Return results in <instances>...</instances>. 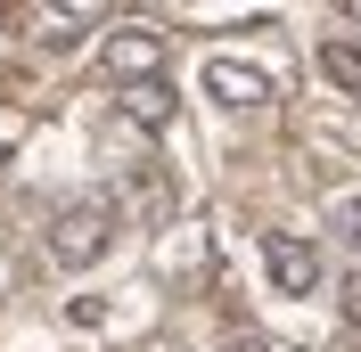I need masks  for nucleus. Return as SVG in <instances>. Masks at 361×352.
<instances>
[{"label": "nucleus", "mask_w": 361, "mask_h": 352, "mask_svg": "<svg viewBox=\"0 0 361 352\" xmlns=\"http://www.w3.org/2000/svg\"><path fill=\"white\" fill-rule=\"evenodd\" d=\"M107 246H115V197H82L49 221V263L58 270H90Z\"/></svg>", "instance_id": "1"}, {"label": "nucleus", "mask_w": 361, "mask_h": 352, "mask_svg": "<svg viewBox=\"0 0 361 352\" xmlns=\"http://www.w3.org/2000/svg\"><path fill=\"white\" fill-rule=\"evenodd\" d=\"M99 66L115 74V82H157L164 74V33H148V25H115L107 42H99Z\"/></svg>", "instance_id": "2"}, {"label": "nucleus", "mask_w": 361, "mask_h": 352, "mask_svg": "<svg viewBox=\"0 0 361 352\" xmlns=\"http://www.w3.org/2000/svg\"><path fill=\"white\" fill-rule=\"evenodd\" d=\"M205 99H222V107H271L279 82L263 66H247V58H205Z\"/></svg>", "instance_id": "3"}, {"label": "nucleus", "mask_w": 361, "mask_h": 352, "mask_svg": "<svg viewBox=\"0 0 361 352\" xmlns=\"http://www.w3.org/2000/svg\"><path fill=\"white\" fill-rule=\"evenodd\" d=\"M263 270H271L279 295H312V287H320V254L304 238H263Z\"/></svg>", "instance_id": "4"}, {"label": "nucleus", "mask_w": 361, "mask_h": 352, "mask_svg": "<svg viewBox=\"0 0 361 352\" xmlns=\"http://www.w3.org/2000/svg\"><path fill=\"white\" fill-rule=\"evenodd\" d=\"M123 115H132L140 132H164V123L180 115V99H173V82L157 74V82H132V90H123Z\"/></svg>", "instance_id": "5"}, {"label": "nucleus", "mask_w": 361, "mask_h": 352, "mask_svg": "<svg viewBox=\"0 0 361 352\" xmlns=\"http://www.w3.org/2000/svg\"><path fill=\"white\" fill-rule=\"evenodd\" d=\"M320 74L345 90V99H361V42H345V33H329L320 42Z\"/></svg>", "instance_id": "6"}, {"label": "nucleus", "mask_w": 361, "mask_h": 352, "mask_svg": "<svg viewBox=\"0 0 361 352\" xmlns=\"http://www.w3.org/2000/svg\"><path fill=\"white\" fill-rule=\"evenodd\" d=\"M329 230H345V246H361V197H329Z\"/></svg>", "instance_id": "7"}, {"label": "nucleus", "mask_w": 361, "mask_h": 352, "mask_svg": "<svg viewBox=\"0 0 361 352\" xmlns=\"http://www.w3.org/2000/svg\"><path fill=\"white\" fill-rule=\"evenodd\" d=\"M345 311H353V320H361V279H345Z\"/></svg>", "instance_id": "8"}, {"label": "nucleus", "mask_w": 361, "mask_h": 352, "mask_svg": "<svg viewBox=\"0 0 361 352\" xmlns=\"http://www.w3.org/2000/svg\"><path fill=\"white\" fill-rule=\"evenodd\" d=\"M140 352H180V344H173V336H148V344H140Z\"/></svg>", "instance_id": "9"}]
</instances>
